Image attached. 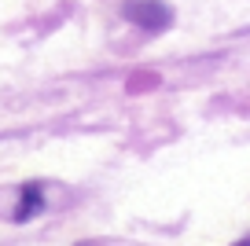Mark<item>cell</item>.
Wrapping results in <instances>:
<instances>
[{
	"label": "cell",
	"mask_w": 250,
	"mask_h": 246,
	"mask_svg": "<svg viewBox=\"0 0 250 246\" xmlns=\"http://www.w3.org/2000/svg\"><path fill=\"white\" fill-rule=\"evenodd\" d=\"M125 19L133 26H140V30H147V33H158V30H166V26L173 22V11L162 0H133V4L125 8Z\"/></svg>",
	"instance_id": "6da1fadb"
},
{
	"label": "cell",
	"mask_w": 250,
	"mask_h": 246,
	"mask_svg": "<svg viewBox=\"0 0 250 246\" xmlns=\"http://www.w3.org/2000/svg\"><path fill=\"white\" fill-rule=\"evenodd\" d=\"M41 206H44V191H41V184H26L22 187V206L15 209L19 221H30L33 213H41Z\"/></svg>",
	"instance_id": "7a4b0ae2"
},
{
	"label": "cell",
	"mask_w": 250,
	"mask_h": 246,
	"mask_svg": "<svg viewBox=\"0 0 250 246\" xmlns=\"http://www.w3.org/2000/svg\"><path fill=\"white\" fill-rule=\"evenodd\" d=\"M235 246H250V243H247V239H243V243H235Z\"/></svg>",
	"instance_id": "3957f363"
}]
</instances>
